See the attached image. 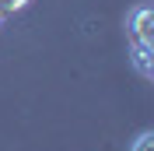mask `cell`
Instances as JSON below:
<instances>
[{
  "mask_svg": "<svg viewBox=\"0 0 154 151\" xmlns=\"http://www.w3.org/2000/svg\"><path fill=\"white\" fill-rule=\"evenodd\" d=\"M126 42H130V63L137 67V74L151 81L154 77V11L151 4H137L126 14Z\"/></svg>",
  "mask_w": 154,
  "mask_h": 151,
  "instance_id": "cell-1",
  "label": "cell"
},
{
  "mask_svg": "<svg viewBox=\"0 0 154 151\" xmlns=\"http://www.w3.org/2000/svg\"><path fill=\"white\" fill-rule=\"evenodd\" d=\"M130 151H154V130H144V133H137V141L130 144Z\"/></svg>",
  "mask_w": 154,
  "mask_h": 151,
  "instance_id": "cell-2",
  "label": "cell"
},
{
  "mask_svg": "<svg viewBox=\"0 0 154 151\" xmlns=\"http://www.w3.org/2000/svg\"><path fill=\"white\" fill-rule=\"evenodd\" d=\"M25 4H28V0H0V21H4V18H11V14H18Z\"/></svg>",
  "mask_w": 154,
  "mask_h": 151,
  "instance_id": "cell-3",
  "label": "cell"
}]
</instances>
